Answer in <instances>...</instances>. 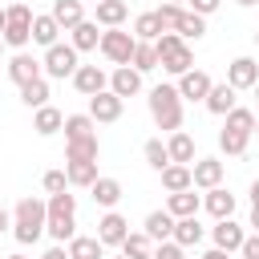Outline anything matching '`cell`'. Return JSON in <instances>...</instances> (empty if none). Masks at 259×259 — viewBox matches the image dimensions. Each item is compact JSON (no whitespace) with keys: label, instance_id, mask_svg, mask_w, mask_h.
I'll use <instances>...</instances> for the list:
<instances>
[{"label":"cell","instance_id":"obj_7","mask_svg":"<svg viewBox=\"0 0 259 259\" xmlns=\"http://www.w3.org/2000/svg\"><path fill=\"white\" fill-rule=\"evenodd\" d=\"M227 85L235 89H255L259 85V61L255 57H235L227 65Z\"/></svg>","mask_w":259,"mask_h":259},{"label":"cell","instance_id":"obj_40","mask_svg":"<svg viewBox=\"0 0 259 259\" xmlns=\"http://www.w3.org/2000/svg\"><path fill=\"white\" fill-rule=\"evenodd\" d=\"M227 130H243V134H255V113H251V109H243V105H235V109L227 113Z\"/></svg>","mask_w":259,"mask_h":259},{"label":"cell","instance_id":"obj_37","mask_svg":"<svg viewBox=\"0 0 259 259\" xmlns=\"http://www.w3.org/2000/svg\"><path fill=\"white\" fill-rule=\"evenodd\" d=\"M150 243H154V239H150L146 231L125 235V239H121V255H130V259H150V255H154V251H150Z\"/></svg>","mask_w":259,"mask_h":259},{"label":"cell","instance_id":"obj_21","mask_svg":"<svg viewBox=\"0 0 259 259\" xmlns=\"http://www.w3.org/2000/svg\"><path fill=\"white\" fill-rule=\"evenodd\" d=\"M57 32H65V28L57 24V16H53V12H45V16H32V40H36V45L53 49V45H57Z\"/></svg>","mask_w":259,"mask_h":259},{"label":"cell","instance_id":"obj_6","mask_svg":"<svg viewBox=\"0 0 259 259\" xmlns=\"http://www.w3.org/2000/svg\"><path fill=\"white\" fill-rule=\"evenodd\" d=\"M45 73L57 77V81L73 77V73H77V49H73V45H53V49H45Z\"/></svg>","mask_w":259,"mask_h":259},{"label":"cell","instance_id":"obj_26","mask_svg":"<svg viewBox=\"0 0 259 259\" xmlns=\"http://www.w3.org/2000/svg\"><path fill=\"white\" fill-rule=\"evenodd\" d=\"M89 190H93V202H97V206H105V210H113V206H117V198H121V182H117V178H97Z\"/></svg>","mask_w":259,"mask_h":259},{"label":"cell","instance_id":"obj_28","mask_svg":"<svg viewBox=\"0 0 259 259\" xmlns=\"http://www.w3.org/2000/svg\"><path fill=\"white\" fill-rule=\"evenodd\" d=\"M174 243H182V247H198V243H202V223H198V214H186V219L174 223Z\"/></svg>","mask_w":259,"mask_h":259},{"label":"cell","instance_id":"obj_3","mask_svg":"<svg viewBox=\"0 0 259 259\" xmlns=\"http://www.w3.org/2000/svg\"><path fill=\"white\" fill-rule=\"evenodd\" d=\"M45 235H53L57 243H69L77 235V198L65 190V194H49V227Z\"/></svg>","mask_w":259,"mask_h":259},{"label":"cell","instance_id":"obj_4","mask_svg":"<svg viewBox=\"0 0 259 259\" xmlns=\"http://www.w3.org/2000/svg\"><path fill=\"white\" fill-rule=\"evenodd\" d=\"M154 49H158V61H162V69H166L170 77H182V73L194 69V53H190V45H186L178 32H162V36L154 40Z\"/></svg>","mask_w":259,"mask_h":259},{"label":"cell","instance_id":"obj_12","mask_svg":"<svg viewBox=\"0 0 259 259\" xmlns=\"http://www.w3.org/2000/svg\"><path fill=\"white\" fill-rule=\"evenodd\" d=\"M109 89H113L117 97H134V93L142 89V73H138L134 65H117V69L109 73Z\"/></svg>","mask_w":259,"mask_h":259},{"label":"cell","instance_id":"obj_36","mask_svg":"<svg viewBox=\"0 0 259 259\" xmlns=\"http://www.w3.org/2000/svg\"><path fill=\"white\" fill-rule=\"evenodd\" d=\"M247 138H251V134H243V130H227V125H223V134H219V150L231 154V158H239V154H247Z\"/></svg>","mask_w":259,"mask_h":259},{"label":"cell","instance_id":"obj_60","mask_svg":"<svg viewBox=\"0 0 259 259\" xmlns=\"http://www.w3.org/2000/svg\"><path fill=\"white\" fill-rule=\"evenodd\" d=\"M255 93H259V85H255Z\"/></svg>","mask_w":259,"mask_h":259},{"label":"cell","instance_id":"obj_9","mask_svg":"<svg viewBox=\"0 0 259 259\" xmlns=\"http://www.w3.org/2000/svg\"><path fill=\"white\" fill-rule=\"evenodd\" d=\"M121 101H125V97H117L113 89H101V93L89 97V117H93V121H117V117H121Z\"/></svg>","mask_w":259,"mask_h":259},{"label":"cell","instance_id":"obj_57","mask_svg":"<svg viewBox=\"0 0 259 259\" xmlns=\"http://www.w3.org/2000/svg\"><path fill=\"white\" fill-rule=\"evenodd\" d=\"M170 4H182V0H170Z\"/></svg>","mask_w":259,"mask_h":259},{"label":"cell","instance_id":"obj_45","mask_svg":"<svg viewBox=\"0 0 259 259\" xmlns=\"http://www.w3.org/2000/svg\"><path fill=\"white\" fill-rule=\"evenodd\" d=\"M8 24H32V8L28 4H8Z\"/></svg>","mask_w":259,"mask_h":259},{"label":"cell","instance_id":"obj_42","mask_svg":"<svg viewBox=\"0 0 259 259\" xmlns=\"http://www.w3.org/2000/svg\"><path fill=\"white\" fill-rule=\"evenodd\" d=\"M28 40H32V24H8V28H4V45L24 49Z\"/></svg>","mask_w":259,"mask_h":259},{"label":"cell","instance_id":"obj_32","mask_svg":"<svg viewBox=\"0 0 259 259\" xmlns=\"http://www.w3.org/2000/svg\"><path fill=\"white\" fill-rule=\"evenodd\" d=\"M65 174H69V186H93L101 178L97 174V162H69Z\"/></svg>","mask_w":259,"mask_h":259},{"label":"cell","instance_id":"obj_29","mask_svg":"<svg viewBox=\"0 0 259 259\" xmlns=\"http://www.w3.org/2000/svg\"><path fill=\"white\" fill-rule=\"evenodd\" d=\"M125 16H130L125 0H97V24H105V28H121Z\"/></svg>","mask_w":259,"mask_h":259},{"label":"cell","instance_id":"obj_59","mask_svg":"<svg viewBox=\"0 0 259 259\" xmlns=\"http://www.w3.org/2000/svg\"><path fill=\"white\" fill-rule=\"evenodd\" d=\"M255 45H259V32H255Z\"/></svg>","mask_w":259,"mask_h":259},{"label":"cell","instance_id":"obj_18","mask_svg":"<svg viewBox=\"0 0 259 259\" xmlns=\"http://www.w3.org/2000/svg\"><path fill=\"white\" fill-rule=\"evenodd\" d=\"M202 206H206L214 219H231V214H235V194L223 190V186H210L206 198H202Z\"/></svg>","mask_w":259,"mask_h":259},{"label":"cell","instance_id":"obj_22","mask_svg":"<svg viewBox=\"0 0 259 259\" xmlns=\"http://www.w3.org/2000/svg\"><path fill=\"white\" fill-rule=\"evenodd\" d=\"M32 130H36L40 138H53L57 130H65V113H61V109H53V105H40V109H36V117H32Z\"/></svg>","mask_w":259,"mask_h":259},{"label":"cell","instance_id":"obj_34","mask_svg":"<svg viewBox=\"0 0 259 259\" xmlns=\"http://www.w3.org/2000/svg\"><path fill=\"white\" fill-rule=\"evenodd\" d=\"M138 73H150V69H158L162 61H158V49H154V40H138V49H134V61H130Z\"/></svg>","mask_w":259,"mask_h":259},{"label":"cell","instance_id":"obj_33","mask_svg":"<svg viewBox=\"0 0 259 259\" xmlns=\"http://www.w3.org/2000/svg\"><path fill=\"white\" fill-rule=\"evenodd\" d=\"M166 28H162V20H158V12H142L138 20H134V36L138 40H158Z\"/></svg>","mask_w":259,"mask_h":259},{"label":"cell","instance_id":"obj_16","mask_svg":"<svg viewBox=\"0 0 259 259\" xmlns=\"http://www.w3.org/2000/svg\"><path fill=\"white\" fill-rule=\"evenodd\" d=\"M69 259H105V243L97 235H73L69 239Z\"/></svg>","mask_w":259,"mask_h":259},{"label":"cell","instance_id":"obj_2","mask_svg":"<svg viewBox=\"0 0 259 259\" xmlns=\"http://www.w3.org/2000/svg\"><path fill=\"white\" fill-rule=\"evenodd\" d=\"M150 117L158 121V130H178L182 125V93L178 85H154L150 89Z\"/></svg>","mask_w":259,"mask_h":259},{"label":"cell","instance_id":"obj_11","mask_svg":"<svg viewBox=\"0 0 259 259\" xmlns=\"http://www.w3.org/2000/svg\"><path fill=\"white\" fill-rule=\"evenodd\" d=\"M210 235H214V247H219V251H227V255H231V251H239V247H243V239H247V235H243V227H239L235 219H219Z\"/></svg>","mask_w":259,"mask_h":259},{"label":"cell","instance_id":"obj_25","mask_svg":"<svg viewBox=\"0 0 259 259\" xmlns=\"http://www.w3.org/2000/svg\"><path fill=\"white\" fill-rule=\"evenodd\" d=\"M162 186L174 194V190H190L194 186V174H190V166H182V162H170L166 170H162Z\"/></svg>","mask_w":259,"mask_h":259},{"label":"cell","instance_id":"obj_58","mask_svg":"<svg viewBox=\"0 0 259 259\" xmlns=\"http://www.w3.org/2000/svg\"><path fill=\"white\" fill-rule=\"evenodd\" d=\"M117 259H130V255H117Z\"/></svg>","mask_w":259,"mask_h":259},{"label":"cell","instance_id":"obj_55","mask_svg":"<svg viewBox=\"0 0 259 259\" xmlns=\"http://www.w3.org/2000/svg\"><path fill=\"white\" fill-rule=\"evenodd\" d=\"M0 53H4V36H0Z\"/></svg>","mask_w":259,"mask_h":259},{"label":"cell","instance_id":"obj_10","mask_svg":"<svg viewBox=\"0 0 259 259\" xmlns=\"http://www.w3.org/2000/svg\"><path fill=\"white\" fill-rule=\"evenodd\" d=\"M125 235H130V223H125L117 210H105V214L97 219V239H101L105 247H121Z\"/></svg>","mask_w":259,"mask_h":259},{"label":"cell","instance_id":"obj_35","mask_svg":"<svg viewBox=\"0 0 259 259\" xmlns=\"http://www.w3.org/2000/svg\"><path fill=\"white\" fill-rule=\"evenodd\" d=\"M93 125H97V121H93L89 113H69V117H65V142H73V138H89V134H97Z\"/></svg>","mask_w":259,"mask_h":259},{"label":"cell","instance_id":"obj_31","mask_svg":"<svg viewBox=\"0 0 259 259\" xmlns=\"http://www.w3.org/2000/svg\"><path fill=\"white\" fill-rule=\"evenodd\" d=\"M20 101H24L28 109H40V105H49V81H45V77H32V81H24V85H20Z\"/></svg>","mask_w":259,"mask_h":259},{"label":"cell","instance_id":"obj_1","mask_svg":"<svg viewBox=\"0 0 259 259\" xmlns=\"http://www.w3.org/2000/svg\"><path fill=\"white\" fill-rule=\"evenodd\" d=\"M45 227H49V202H40V198H20L16 202V214H12V235H16V243H36L40 235H45Z\"/></svg>","mask_w":259,"mask_h":259},{"label":"cell","instance_id":"obj_24","mask_svg":"<svg viewBox=\"0 0 259 259\" xmlns=\"http://www.w3.org/2000/svg\"><path fill=\"white\" fill-rule=\"evenodd\" d=\"M166 150H170V162H182V166H190V162H194V138H190V134H182V130H174V134H170Z\"/></svg>","mask_w":259,"mask_h":259},{"label":"cell","instance_id":"obj_52","mask_svg":"<svg viewBox=\"0 0 259 259\" xmlns=\"http://www.w3.org/2000/svg\"><path fill=\"white\" fill-rule=\"evenodd\" d=\"M251 202H259V178L251 182Z\"/></svg>","mask_w":259,"mask_h":259},{"label":"cell","instance_id":"obj_5","mask_svg":"<svg viewBox=\"0 0 259 259\" xmlns=\"http://www.w3.org/2000/svg\"><path fill=\"white\" fill-rule=\"evenodd\" d=\"M97 49L105 53L109 65H130V61H134V49H138V36H134V32H121V28H105Z\"/></svg>","mask_w":259,"mask_h":259},{"label":"cell","instance_id":"obj_48","mask_svg":"<svg viewBox=\"0 0 259 259\" xmlns=\"http://www.w3.org/2000/svg\"><path fill=\"white\" fill-rule=\"evenodd\" d=\"M40 259H69V247H65V243H53V247H49Z\"/></svg>","mask_w":259,"mask_h":259},{"label":"cell","instance_id":"obj_14","mask_svg":"<svg viewBox=\"0 0 259 259\" xmlns=\"http://www.w3.org/2000/svg\"><path fill=\"white\" fill-rule=\"evenodd\" d=\"M190 174H194V186H198V190H210V186L223 182V162H219V158H194Z\"/></svg>","mask_w":259,"mask_h":259},{"label":"cell","instance_id":"obj_47","mask_svg":"<svg viewBox=\"0 0 259 259\" xmlns=\"http://www.w3.org/2000/svg\"><path fill=\"white\" fill-rule=\"evenodd\" d=\"M219 4H223V0H190V12H198V16H210Z\"/></svg>","mask_w":259,"mask_h":259},{"label":"cell","instance_id":"obj_13","mask_svg":"<svg viewBox=\"0 0 259 259\" xmlns=\"http://www.w3.org/2000/svg\"><path fill=\"white\" fill-rule=\"evenodd\" d=\"M210 85H214V81H210L202 69H190V73H182V77H178V93H182V97H190V101H206Z\"/></svg>","mask_w":259,"mask_h":259},{"label":"cell","instance_id":"obj_56","mask_svg":"<svg viewBox=\"0 0 259 259\" xmlns=\"http://www.w3.org/2000/svg\"><path fill=\"white\" fill-rule=\"evenodd\" d=\"M255 134H259V117H255Z\"/></svg>","mask_w":259,"mask_h":259},{"label":"cell","instance_id":"obj_30","mask_svg":"<svg viewBox=\"0 0 259 259\" xmlns=\"http://www.w3.org/2000/svg\"><path fill=\"white\" fill-rule=\"evenodd\" d=\"M77 53H89V49H97L101 45V32H97V20H81L77 28H73V40H69Z\"/></svg>","mask_w":259,"mask_h":259},{"label":"cell","instance_id":"obj_15","mask_svg":"<svg viewBox=\"0 0 259 259\" xmlns=\"http://www.w3.org/2000/svg\"><path fill=\"white\" fill-rule=\"evenodd\" d=\"M40 69H45V61H36L32 53H16V57L8 61V77H12L16 85H24V81L40 77Z\"/></svg>","mask_w":259,"mask_h":259},{"label":"cell","instance_id":"obj_53","mask_svg":"<svg viewBox=\"0 0 259 259\" xmlns=\"http://www.w3.org/2000/svg\"><path fill=\"white\" fill-rule=\"evenodd\" d=\"M235 4H243V8H251V4H259V0H235Z\"/></svg>","mask_w":259,"mask_h":259},{"label":"cell","instance_id":"obj_20","mask_svg":"<svg viewBox=\"0 0 259 259\" xmlns=\"http://www.w3.org/2000/svg\"><path fill=\"white\" fill-rule=\"evenodd\" d=\"M53 16H57V24L65 32H73L85 20V8H81V0H53Z\"/></svg>","mask_w":259,"mask_h":259},{"label":"cell","instance_id":"obj_19","mask_svg":"<svg viewBox=\"0 0 259 259\" xmlns=\"http://www.w3.org/2000/svg\"><path fill=\"white\" fill-rule=\"evenodd\" d=\"M174 223H178V219H174L170 210H150V214H146V235L158 239V243H166V239H174Z\"/></svg>","mask_w":259,"mask_h":259},{"label":"cell","instance_id":"obj_54","mask_svg":"<svg viewBox=\"0 0 259 259\" xmlns=\"http://www.w3.org/2000/svg\"><path fill=\"white\" fill-rule=\"evenodd\" d=\"M8 259H28V255H20V251H16V255H8Z\"/></svg>","mask_w":259,"mask_h":259},{"label":"cell","instance_id":"obj_23","mask_svg":"<svg viewBox=\"0 0 259 259\" xmlns=\"http://www.w3.org/2000/svg\"><path fill=\"white\" fill-rule=\"evenodd\" d=\"M97 134H89V138H73L69 146H65V162H97Z\"/></svg>","mask_w":259,"mask_h":259},{"label":"cell","instance_id":"obj_17","mask_svg":"<svg viewBox=\"0 0 259 259\" xmlns=\"http://www.w3.org/2000/svg\"><path fill=\"white\" fill-rule=\"evenodd\" d=\"M235 93H239V89L227 85V81H223V85H210V93H206V109L219 113V117H227V113L235 109Z\"/></svg>","mask_w":259,"mask_h":259},{"label":"cell","instance_id":"obj_27","mask_svg":"<svg viewBox=\"0 0 259 259\" xmlns=\"http://www.w3.org/2000/svg\"><path fill=\"white\" fill-rule=\"evenodd\" d=\"M198 206H202V202H198V194H194V186H190V190H174V194H170V202H166V210H170L174 219H186V214H198Z\"/></svg>","mask_w":259,"mask_h":259},{"label":"cell","instance_id":"obj_50","mask_svg":"<svg viewBox=\"0 0 259 259\" xmlns=\"http://www.w3.org/2000/svg\"><path fill=\"white\" fill-rule=\"evenodd\" d=\"M202 259H231V255H227V251H219V247H214V251H206V255H202Z\"/></svg>","mask_w":259,"mask_h":259},{"label":"cell","instance_id":"obj_44","mask_svg":"<svg viewBox=\"0 0 259 259\" xmlns=\"http://www.w3.org/2000/svg\"><path fill=\"white\" fill-rule=\"evenodd\" d=\"M45 190H49V194H65V190H69V174H65V170H49V174H45Z\"/></svg>","mask_w":259,"mask_h":259},{"label":"cell","instance_id":"obj_51","mask_svg":"<svg viewBox=\"0 0 259 259\" xmlns=\"http://www.w3.org/2000/svg\"><path fill=\"white\" fill-rule=\"evenodd\" d=\"M4 28H8V8H0V36H4Z\"/></svg>","mask_w":259,"mask_h":259},{"label":"cell","instance_id":"obj_41","mask_svg":"<svg viewBox=\"0 0 259 259\" xmlns=\"http://www.w3.org/2000/svg\"><path fill=\"white\" fill-rule=\"evenodd\" d=\"M182 12H186L182 4H170V0H166V4L158 8V20H162V28H166V32H178V20H182Z\"/></svg>","mask_w":259,"mask_h":259},{"label":"cell","instance_id":"obj_38","mask_svg":"<svg viewBox=\"0 0 259 259\" xmlns=\"http://www.w3.org/2000/svg\"><path fill=\"white\" fill-rule=\"evenodd\" d=\"M206 32V16H198V12H182V20H178V36L182 40H198Z\"/></svg>","mask_w":259,"mask_h":259},{"label":"cell","instance_id":"obj_39","mask_svg":"<svg viewBox=\"0 0 259 259\" xmlns=\"http://www.w3.org/2000/svg\"><path fill=\"white\" fill-rule=\"evenodd\" d=\"M142 154H146V162H150V166H154L158 174H162V170L170 166V150H166V146H162L158 138H150V142L142 146Z\"/></svg>","mask_w":259,"mask_h":259},{"label":"cell","instance_id":"obj_49","mask_svg":"<svg viewBox=\"0 0 259 259\" xmlns=\"http://www.w3.org/2000/svg\"><path fill=\"white\" fill-rule=\"evenodd\" d=\"M251 227L259 231V202H251Z\"/></svg>","mask_w":259,"mask_h":259},{"label":"cell","instance_id":"obj_46","mask_svg":"<svg viewBox=\"0 0 259 259\" xmlns=\"http://www.w3.org/2000/svg\"><path fill=\"white\" fill-rule=\"evenodd\" d=\"M239 255H243V259H259V231L243 239V247H239Z\"/></svg>","mask_w":259,"mask_h":259},{"label":"cell","instance_id":"obj_8","mask_svg":"<svg viewBox=\"0 0 259 259\" xmlns=\"http://www.w3.org/2000/svg\"><path fill=\"white\" fill-rule=\"evenodd\" d=\"M69 81H73V89H77V93H85V97H93V93L109 89V77H105V69H97V65H77V73H73Z\"/></svg>","mask_w":259,"mask_h":259},{"label":"cell","instance_id":"obj_43","mask_svg":"<svg viewBox=\"0 0 259 259\" xmlns=\"http://www.w3.org/2000/svg\"><path fill=\"white\" fill-rule=\"evenodd\" d=\"M150 259H186V247L182 243H174V239H166V243H158L154 247V255Z\"/></svg>","mask_w":259,"mask_h":259}]
</instances>
